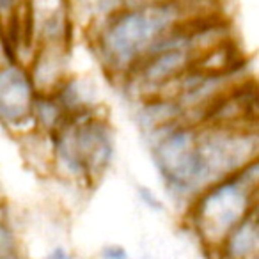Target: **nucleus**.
I'll return each mask as SVG.
<instances>
[{
  "label": "nucleus",
  "mask_w": 259,
  "mask_h": 259,
  "mask_svg": "<svg viewBox=\"0 0 259 259\" xmlns=\"http://www.w3.org/2000/svg\"><path fill=\"white\" fill-rule=\"evenodd\" d=\"M45 259H75V255H73L71 252L68 250V248L55 247V248H52V250L48 252Z\"/></svg>",
  "instance_id": "nucleus-8"
},
{
  "label": "nucleus",
  "mask_w": 259,
  "mask_h": 259,
  "mask_svg": "<svg viewBox=\"0 0 259 259\" xmlns=\"http://www.w3.org/2000/svg\"><path fill=\"white\" fill-rule=\"evenodd\" d=\"M80 15L85 16L89 22L103 25L114 15L128 8L126 0H75Z\"/></svg>",
  "instance_id": "nucleus-6"
},
{
  "label": "nucleus",
  "mask_w": 259,
  "mask_h": 259,
  "mask_svg": "<svg viewBox=\"0 0 259 259\" xmlns=\"http://www.w3.org/2000/svg\"><path fill=\"white\" fill-rule=\"evenodd\" d=\"M156 2H165V0H126L128 6H146V4H156Z\"/></svg>",
  "instance_id": "nucleus-9"
},
{
  "label": "nucleus",
  "mask_w": 259,
  "mask_h": 259,
  "mask_svg": "<svg viewBox=\"0 0 259 259\" xmlns=\"http://www.w3.org/2000/svg\"><path fill=\"white\" fill-rule=\"evenodd\" d=\"M259 204V158L227 180L204 190L190 206V224L213 252Z\"/></svg>",
  "instance_id": "nucleus-2"
},
{
  "label": "nucleus",
  "mask_w": 259,
  "mask_h": 259,
  "mask_svg": "<svg viewBox=\"0 0 259 259\" xmlns=\"http://www.w3.org/2000/svg\"><path fill=\"white\" fill-rule=\"evenodd\" d=\"M151 155L165 190L188 206L202 194L197 165L199 126L178 124L149 135Z\"/></svg>",
  "instance_id": "nucleus-4"
},
{
  "label": "nucleus",
  "mask_w": 259,
  "mask_h": 259,
  "mask_svg": "<svg viewBox=\"0 0 259 259\" xmlns=\"http://www.w3.org/2000/svg\"><path fill=\"white\" fill-rule=\"evenodd\" d=\"M52 141L55 169L73 181L93 183L114 160V132L93 110L69 117L52 134Z\"/></svg>",
  "instance_id": "nucleus-3"
},
{
  "label": "nucleus",
  "mask_w": 259,
  "mask_h": 259,
  "mask_svg": "<svg viewBox=\"0 0 259 259\" xmlns=\"http://www.w3.org/2000/svg\"><path fill=\"white\" fill-rule=\"evenodd\" d=\"M39 96L30 69L9 62L0 73V114L6 126H23L32 122L34 105Z\"/></svg>",
  "instance_id": "nucleus-5"
},
{
  "label": "nucleus",
  "mask_w": 259,
  "mask_h": 259,
  "mask_svg": "<svg viewBox=\"0 0 259 259\" xmlns=\"http://www.w3.org/2000/svg\"><path fill=\"white\" fill-rule=\"evenodd\" d=\"M185 9L178 0L128 6L100 25L94 39L103 68L128 76L162 41L181 29Z\"/></svg>",
  "instance_id": "nucleus-1"
},
{
  "label": "nucleus",
  "mask_w": 259,
  "mask_h": 259,
  "mask_svg": "<svg viewBox=\"0 0 259 259\" xmlns=\"http://www.w3.org/2000/svg\"><path fill=\"white\" fill-rule=\"evenodd\" d=\"M100 259H132L122 245H105L100 252Z\"/></svg>",
  "instance_id": "nucleus-7"
}]
</instances>
